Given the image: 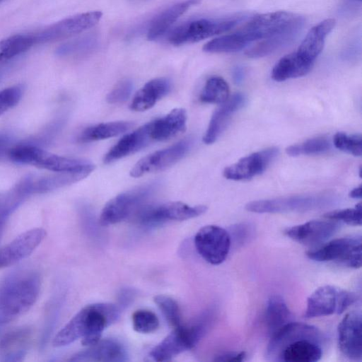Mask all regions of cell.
Segmentation results:
<instances>
[{
    "instance_id": "47",
    "label": "cell",
    "mask_w": 362,
    "mask_h": 362,
    "mask_svg": "<svg viewBox=\"0 0 362 362\" xmlns=\"http://www.w3.org/2000/svg\"><path fill=\"white\" fill-rule=\"evenodd\" d=\"M361 191H362L361 185H359L358 187H355L350 192L349 197L353 199H361Z\"/></svg>"
},
{
    "instance_id": "45",
    "label": "cell",
    "mask_w": 362,
    "mask_h": 362,
    "mask_svg": "<svg viewBox=\"0 0 362 362\" xmlns=\"http://www.w3.org/2000/svg\"><path fill=\"white\" fill-rule=\"evenodd\" d=\"M246 353L241 352H228L217 356L214 361L223 362H240L245 360Z\"/></svg>"
},
{
    "instance_id": "10",
    "label": "cell",
    "mask_w": 362,
    "mask_h": 362,
    "mask_svg": "<svg viewBox=\"0 0 362 362\" xmlns=\"http://www.w3.org/2000/svg\"><path fill=\"white\" fill-rule=\"evenodd\" d=\"M153 182L122 193L110 199L103 207L100 223L109 226L119 223L135 213L154 193L159 186Z\"/></svg>"
},
{
    "instance_id": "21",
    "label": "cell",
    "mask_w": 362,
    "mask_h": 362,
    "mask_svg": "<svg viewBox=\"0 0 362 362\" xmlns=\"http://www.w3.org/2000/svg\"><path fill=\"white\" fill-rule=\"evenodd\" d=\"M128 360L124 346L117 340L105 339L71 356L69 361L122 362Z\"/></svg>"
},
{
    "instance_id": "18",
    "label": "cell",
    "mask_w": 362,
    "mask_h": 362,
    "mask_svg": "<svg viewBox=\"0 0 362 362\" xmlns=\"http://www.w3.org/2000/svg\"><path fill=\"white\" fill-rule=\"evenodd\" d=\"M276 147H270L242 158L235 163L226 167L223 176L230 180H245L251 179L262 173L270 165L278 155Z\"/></svg>"
},
{
    "instance_id": "5",
    "label": "cell",
    "mask_w": 362,
    "mask_h": 362,
    "mask_svg": "<svg viewBox=\"0 0 362 362\" xmlns=\"http://www.w3.org/2000/svg\"><path fill=\"white\" fill-rule=\"evenodd\" d=\"M214 318L209 310L189 325L182 324L157 344L150 352L156 361H170L177 355L195 346L207 332Z\"/></svg>"
},
{
    "instance_id": "36",
    "label": "cell",
    "mask_w": 362,
    "mask_h": 362,
    "mask_svg": "<svg viewBox=\"0 0 362 362\" xmlns=\"http://www.w3.org/2000/svg\"><path fill=\"white\" fill-rule=\"evenodd\" d=\"M330 148L328 140L324 137L308 139L300 144L289 146L286 152L291 156L314 155L327 151Z\"/></svg>"
},
{
    "instance_id": "7",
    "label": "cell",
    "mask_w": 362,
    "mask_h": 362,
    "mask_svg": "<svg viewBox=\"0 0 362 362\" xmlns=\"http://www.w3.org/2000/svg\"><path fill=\"white\" fill-rule=\"evenodd\" d=\"M247 17L238 14L221 18L194 20L175 28L169 35V42L177 46L199 42L230 30Z\"/></svg>"
},
{
    "instance_id": "32",
    "label": "cell",
    "mask_w": 362,
    "mask_h": 362,
    "mask_svg": "<svg viewBox=\"0 0 362 362\" xmlns=\"http://www.w3.org/2000/svg\"><path fill=\"white\" fill-rule=\"evenodd\" d=\"M133 125L132 122L126 121L100 123L83 129L76 140L79 143H87L114 137L127 132Z\"/></svg>"
},
{
    "instance_id": "15",
    "label": "cell",
    "mask_w": 362,
    "mask_h": 362,
    "mask_svg": "<svg viewBox=\"0 0 362 362\" xmlns=\"http://www.w3.org/2000/svg\"><path fill=\"white\" fill-rule=\"evenodd\" d=\"M190 139H183L163 150L157 151L140 159L132 168L130 175L139 177L146 173L166 169L180 160L188 152Z\"/></svg>"
},
{
    "instance_id": "50",
    "label": "cell",
    "mask_w": 362,
    "mask_h": 362,
    "mask_svg": "<svg viewBox=\"0 0 362 362\" xmlns=\"http://www.w3.org/2000/svg\"><path fill=\"white\" fill-rule=\"evenodd\" d=\"M0 63H1V61H0Z\"/></svg>"
},
{
    "instance_id": "30",
    "label": "cell",
    "mask_w": 362,
    "mask_h": 362,
    "mask_svg": "<svg viewBox=\"0 0 362 362\" xmlns=\"http://www.w3.org/2000/svg\"><path fill=\"white\" fill-rule=\"evenodd\" d=\"M313 64L300 57L296 52L288 54L273 67L272 78L276 81L303 76L312 69Z\"/></svg>"
},
{
    "instance_id": "41",
    "label": "cell",
    "mask_w": 362,
    "mask_h": 362,
    "mask_svg": "<svg viewBox=\"0 0 362 362\" xmlns=\"http://www.w3.org/2000/svg\"><path fill=\"white\" fill-rule=\"evenodd\" d=\"M64 123L63 119H57L47 125L42 132L33 137L24 140L33 145L42 148L49 144L61 130Z\"/></svg>"
},
{
    "instance_id": "23",
    "label": "cell",
    "mask_w": 362,
    "mask_h": 362,
    "mask_svg": "<svg viewBox=\"0 0 362 362\" xmlns=\"http://www.w3.org/2000/svg\"><path fill=\"white\" fill-rule=\"evenodd\" d=\"M245 103V98L240 93L234 94L223 103L212 115L203 137V141L206 144H211L216 141L226 128L232 115L240 109Z\"/></svg>"
},
{
    "instance_id": "20",
    "label": "cell",
    "mask_w": 362,
    "mask_h": 362,
    "mask_svg": "<svg viewBox=\"0 0 362 362\" xmlns=\"http://www.w3.org/2000/svg\"><path fill=\"white\" fill-rule=\"evenodd\" d=\"M305 19L297 16L296 19L285 29L261 40L246 51V55L251 58H259L275 52L290 45L301 32Z\"/></svg>"
},
{
    "instance_id": "17",
    "label": "cell",
    "mask_w": 362,
    "mask_h": 362,
    "mask_svg": "<svg viewBox=\"0 0 362 362\" xmlns=\"http://www.w3.org/2000/svg\"><path fill=\"white\" fill-rule=\"evenodd\" d=\"M312 220L284 230V234L293 240L306 246H319L339 229V221Z\"/></svg>"
},
{
    "instance_id": "14",
    "label": "cell",
    "mask_w": 362,
    "mask_h": 362,
    "mask_svg": "<svg viewBox=\"0 0 362 362\" xmlns=\"http://www.w3.org/2000/svg\"><path fill=\"white\" fill-rule=\"evenodd\" d=\"M194 245L200 256L211 264L223 262L230 249L231 237L224 228L209 225L200 228L194 236Z\"/></svg>"
},
{
    "instance_id": "22",
    "label": "cell",
    "mask_w": 362,
    "mask_h": 362,
    "mask_svg": "<svg viewBox=\"0 0 362 362\" xmlns=\"http://www.w3.org/2000/svg\"><path fill=\"white\" fill-rule=\"evenodd\" d=\"M153 141L150 132V122L124 136L103 158L105 163H110L134 153Z\"/></svg>"
},
{
    "instance_id": "33",
    "label": "cell",
    "mask_w": 362,
    "mask_h": 362,
    "mask_svg": "<svg viewBox=\"0 0 362 362\" xmlns=\"http://www.w3.org/2000/svg\"><path fill=\"white\" fill-rule=\"evenodd\" d=\"M35 45L32 34H16L0 41V61L9 60Z\"/></svg>"
},
{
    "instance_id": "6",
    "label": "cell",
    "mask_w": 362,
    "mask_h": 362,
    "mask_svg": "<svg viewBox=\"0 0 362 362\" xmlns=\"http://www.w3.org/2000/svg\"><path fill=\"white\" fill-rule=\"evenodd\" d=\"M7 158L18 164L33 165L54 173L81 170L94 165L83 159L49 153L24 140L11 148Z\"/></svg>"
},
{
    "instance_id": "49",
    "label": "cell",
    "mask_w": 362,
    "mask_h": 362,
    "mask_svg": "<svg viewBox=\"0 0 362 362\" xmlns=\"http://www.w3.org/2000/svg\"><path fill=\"white\" fill-rule=\"evenodd\" d=\"M358 1H361V0H358Z\"/></svg>"
},
{
    "instance_id": "28",
    "label": "cell",
    "mask_w": 362,
    "mask_h": 362,
    "mask_svg": "<svg viewBox=\"0 0 362 362\" xmlns=\"http://www.w3.org/2000/svg\"><path fill=\"white\" fill-rule=\"evenodd\" d=\"M199 3L200 0H185L160 13L151 22L147 34L148 39L154 40L159 38L190 7Z\"/></svg>"
},
{
    "instance_id": "34",
    "label": "cell",
    "mask_w": 362,
    "mask_h": 362,
    "mask_svg": "<svg viewBox=\"0 0 362 362\" xmlns=\"http://www.w3.org/2000/svg\"><path fill=\"white\" fill-rule=\"evenodd\" d=\"M229 96V86L221 77L209 78L200 94L199 99L205 103L222 104Z\"/></svg>"
},
{
    "instance_id": "44",
    "label": "cell",
    "mask_w": 362,
    "mask_h": 362,
    "mask_svg": "<svg viewBox=\"0 0 362 362\" xmlns=\"http://www.w3.org/2000/svg\"><path fill=\"white\" fill-rule=\"evenodd\" d=\"M13 136L4 132L0 133V159L7 157L11 148L16 144Z\"/></svg>"
},
{
    "instance_id": "12",
    "label": "cell",
    "mask_w": 362,
    "mask_h": 362,
    "mask_svg": "<svg viewBox=\"0 0 362 362\" xmlns=\"http://www.w3.org/2000/svg\"><path fill=\"white\" fill-rule=\"evenodd\" d=\"M207 210L204 205L189 206L180 202L143 205L134 214L135 221L141 226L151 227L169 221H184L199 216Z\"/></svg>"
},
{
    "instance_id": "1",
    "label": "cell",
    "mask_w": 362,
    "mask_h": 362,
    "mask_svg": "<svg viewBox=\"0 0 362 362\" xmlns=\"http://www.w3.org/2000/svg\"><path fill=\"white\" fill-rule=\"evenodd\" d=\"M324 341L316 327L291 321L271 336L266 356L273 361L316 362L322 356Z\"/></svg>"
},
{
    "instance_id": "31",
    "label": "cell",
    "mask_w": 362,
    "mask_h": 362,
    "mask_svg": "<svg viewBox=\"0 0 362 362\" xmlns=\"http://www.w3.org/2000/svg\"><path fill=\"white\" fill-rule=\"evenodd\" d=\"M291 321L293 315L284 299L279 295L271 296L264 311V322L270 337Z\"/></svg>"
},
{
    "instance_id": "51",
    "label": "cell",
    "mask_w": 362,
    "mask_h": 362,
    "mask_svg": "<svg viewBox=\"0 0 362 362\" xmlns=\"http://www.w3.org/2000/svg\"><path fill=\"white\" fill-rule=\"evenodd\" d=\"M1 1V0H0Z\"/></svg>"
},
{
    "instance_id": "35",
    "label": "cell",
    "mask_w": 362,
    "mask_h": 362,
    "mask_svg": "<svg viewBox=\"0 0 362 362\" xmlns=\"http://www.w3.org/2000/svg\"><path fill=\"white\" fill-rule=\"evenodd\" d=\"M97 43V38L94 35L83 36L60 45L56 49V54L59 57L81 54L94 49Z\"/></svg>"
},
{
    "instance_id": "40",
    "label": "cell",
    "mask_w": 362,
    "mask_h": 362,
    "mask_svg": "<svg viewBox=\"0 0 362 362\" xmlns=\"http://www.w3.org/2000/svg\"><path fill=\"white\" fill-rule=\"evenodd\" d=\"M323 216L325 218L344 222L350 226H361L362 223L361 203L357 204L354 208L327 212Z\"/></svg>"
},
{
    "instance_id": "29",
    "label": "cell",
    "mask_w": 362,
    "mask_h": 362,
    "mask_svg": "<svg viewBox=\"0 0 362 362\" xmlns=\"http://www.w3.org/2000/svg\"><path fill=\"white\" fill-rule=\"evenodd\" d=\"M30 331L19 328L5 334L0 341V357L3 361H21L27 352Z\"/></svg>"
},
{
    "instance_id": "46",
    "label": "cell",
    "mask_w": 362,
    "mask_h": 362,
    "mask_svg": "<svg viewBox=\"0 0 362 362\" xmlns=\"http://www.w3.org/2000/svg\"><path fill=\"white\" fill-rule=\"evenodd\" d=\"M245 77V70L240 66H235L233 70V79L235 83L240 84Z\"/></svg>"
},
{
    "instance_id": "2",
    "label": "cell",
    "mask_w": 362,
    "mask_h": 362,
    "mask_svg": "<svg viewBox=\"0 0 362 362\" xmlns=\"http://www.w3.org/2000/svg\"><path fill=\"white\" fill-rule=\"evenodd\" d=\"M120 309L112 303H98L88 305L78 311L54 336V347L69 345L82 339L84 346H91L100 340L105 329L115 322Z\"/></svg>"
},
{
    "instance_id": "8",
    "label": "cell",
    "mask_w": 362,
    "mask_h": 362,
    "mask_svg": "<svg viewBox=\"0 0 362 362\" xmlns=\"http://www.w3.org/2000/svg\"><path fill=\"white\" fill-rule=\"evenodd\" d=\"M334 197L328 194H300L257 200L246 204V210L255 213L307 211L328 206Z\"/></svg>"
},
{
    "instance_id": "9",
    "label": "cell",
    "mask_w": 362,
    "mask_h": 362,
    "mask_svg": "<svg viewBox=\"0 0 362 362\" xmlns=\"http://www.w3.org/2000/svg\"><path fill=\"white\" fill-rule=\"evenodd\" d=\"M358 298L355 293L334 286L319 287L308 298L303 317L310 319L341 314Z\"/></svg>"
},
{
    "instance_id": "3",
    "label": "cell",
    "mask_w": 362,
    "mask_h": 362,
    "mask_svg": "<svg viewBox=\"0 0 362 362\" xmlns=\"http://www.w3.org/2000/svg\"><path fill=\"white\" fill-rule=\"evenodd\" d=\"M41 281L31 269L14 271L0 283V329L28 312L35 303Z\"/></svg>"
},
{
    "instance_id": "26",
    "label": "cell",
    "mask_w": 362,
    "mask_h": 362,
    "mask_svg": "<svg viewBox=\"0 0 362 362\" xmlns=\"http://www.w3.org/2000/svg\"><path fill=\"white\" fill-rule=\"evenodd\" d=\"M94 169L95 165L81 170L57 172L37 177L33 175V194L47 193L75 183L87 177Z\"/></svg>"
},
{
    "instance_id": "24",
    "label": "cell",
    "mask_w": 362,
    "mask_h": 362,
    "mask_svg": "<svg viewBox=\"0 0 362 362\" xmlns=\"http://www.w3.org/2000/svg\"><path fill=\"white\" fill-rule=\"evenodd\" d=\"M335 20L327 18L312 28L302 41L296 52L314 64L322 51L325 39L335 26Z\"/></svg>"
},
{
    "instance_id": "48",
    "label": "cell",
    "mask_w": 362,
    "mask_h": 362,
    "mask_svg": "<svg viewBox=\"0 0 362 362\" xmlns=\"http://www.w3.org/2000/svg\"><path fill=\"white\" fill-rule=\"evenodd\" d=\"M5 73H6V70H0V81L4 77V75L5 74Z\"/></svg>"
},
{
    "instance_id": "19",
    "label": "cell",
    "mask_w": 362,
    "mask_h": 362,
    "mask_svg": "<svg viewBox=\"0 0 362 362\" xmlns=\"http://www.w3.org/2000/svg\"><path fill=\"white\" fill-rule=\"evenodd\" d=\"M46 236L43 228L28 230L0 247V268L16 264L28 257Z\"/></svg>"
},
{
    "instance_id": "16",
    "label": "cell",
    "mask_w": 362,
    "mask_h": 362,
    "mask_svg": "<svg viewBox=\"0 0 362 362\" xmlns=\"http://www.w3.org/2000/svg\"><path fill=\"white\" fill-rule=\"evenodd\" d=\"M362 316L359 311L348 313L337 327V341L340 352L351 361L362 358Z\"/></svg>"
},
{
    "instance_id": "42",
    "label": "cell",
    "mask_w": 362,
    "mask_h": 362,
    "mask_svg": "<svg viewBox=\"0 0 362 362\" xmlns=\"http://www.w3.org/2000/svg\"><path fill=\"white\" fill-rule=\"evenodd\" d=\"M24 89L22 84H16L0 90V115L18 103L23 95Z\"/></svg>"
},
{
    "instance_id": "13",
    "label": "cell",
    "mask_w": 362,
    "mask_h": 362,
    "mask_svg": "<svg viewBox=\"0 0 362 362\" xmlns=\"http://www.w3.org/2000/svg\"><path fill=\"white\" fill-rule=\"evenodd\" d=\"M98 11L77 14L54 23L32 33L35 45L54 42L82 33L95 26L100 20Z\"/></svg>"
},
{
    "instance_id": "39",
    "label": "cell",
    "mask_w": 362,
    "mask_h": 362,
    "mask_svg": "<svg viewBox=\"0 0 362 362\" xmlns=\"http://www.w3.org/2000/svg\"><path fill=\"white\" fill-rule=\"evenodd\" d=\"M334 146L343 151L356 156L362 154V138L361 135H349L344 132H337L333 138Z\"/></svg>"
},
{
    "instance_id": "11",
    "label": "cell",
    "mask_w": 362,
    "mask_h": 362,
    "mask_svg": "<svg viewBox=\"0 0 362 362\" xmlns=\"http://www.w3.org/2000/svg\"><path fill=\"white\" fill-rule=\"evenodd\" d=\"M361 243L360 235L342 237L306 252V255L314 261L336 262L358 269L361 267Z\"/></svg>"
},
{
    "instance_id": "4",
    "label": "cell",
    "mask_w": 362,
    "mask_h": 362,
    "mask_svg": "<svg viewBox=\"0 0 362 362\" xmlns=\"http://www.w3.org/2000/svg\"><path fill=\"white\" fill-rule=\"evenodd\" d=\"M297 16L287 11L257 16L235 33L217 37L216 47L220 52L240 51L254 41L262 40L285 29Z\"/></svg>"
},
{
    "instance_id": "43",
    "label": "cell",
    "mask_w": 362,
    "mask_h": 362,
    "mask_svg": "<svg viewBox=\"0 0 362 362\" xmlns=\"http://www.w3.org/2000/svg\"><path fill=\"white\" fill-rule=\"evenodd\" d=\"M132 82L128 79L119 82L108 93L107 101L110 104H118L125 102L132 91Z\"/></svg>"
},
{
    "instance_id": "27",
    "label": "cell",
    "mask_w": 362,
    "mask_h": 362,
    "mask_svg": "<svg viewBox=\"0 0 362 362\" xmlns=\"http://www.w3.org/2000/svg\"><path fill=\"white\" fill-rule=\"evenodd\" d=\"M171 88L170 81L166 78H158L146 83L135 94L130 107L134 111H144L151 108L160 99L166 95Z\"/></svg>"
},
{
    "instance_id": "37",
    "label": "cell",
    "mask_w": 362,
    "mask_h": 362,
    "mask_svg": "<svg viewBox=\"0 0 362 362\" xmlns=\"http://www.w3.org/2000/svg\"><path fill=\"white\" fill-rule=\"evenodd\" d=\"M153 300L170 325L175 328L181 325L180 307L173 298L165 295H157L154 296Z\"/></svg>"
},
{
    "instance_id": "38",
    "label": "cell",
    "mask_w": 362,
    "mask_h": 362,
    "mask_svg": "<svg viewBox=\"0 0 362 362\" xmlns=\"http://www.w3.org/2000/svg\"><path fill=\"white\" fill-rule=\"evenodd\" d=\"M132 325L136 332L148 334L158 328L159 320L152 311L139 310L132 314Z\"/></svg>"
},
{
    "instance_id": "25",
    "label": "cell",
    "mask_w": 362,
    "mask_h": 362,
    "mask_svg": "<svg viewBox=\"0 0 362 362\" xmlns=\"http://www.w3.org/2000/svg\"><path fill=\"white\" fill-rule=\"evenodd\" d=\"M187 113L183 108L172 110L165 116L150 122L153 141H166L183 132L186 129Z\"/></svg>"
}]
</instances>
